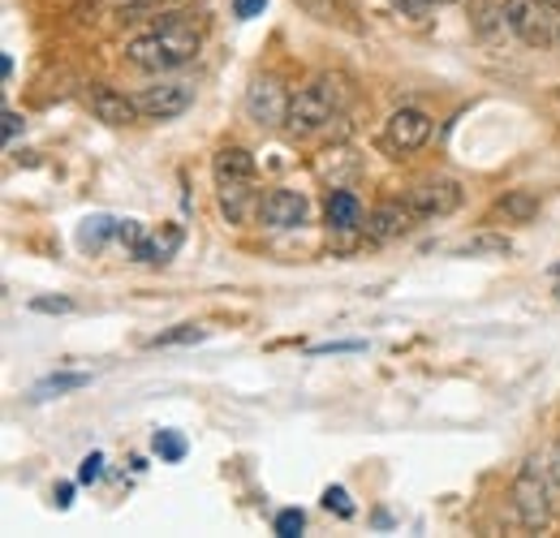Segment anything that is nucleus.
<instances>
[{"label": "nucleus", "mask_w": 560, "mask_h": 538, "mask_svg": "<svg viewBox=\"0 0 560 538\" xmlns=\"http://www.w3.org/2000/svg\"><path fill=\"white\" fill-rule=\"evenodd\" d=\"M346 104H350V86H346V78H337V73H319L315 82H306L298 95H289V130L293 134H315V130H324L328 121H337L341 113H346Z\"/></svg>", "instance_id": "f257e3e1"}, {"label": "nucleus", "mask_w": 560, "mask_h": 538, "mask_svg": "<svg viewBox=\"0 0 560 538\" xmlns=\"http://www.w3.org/2000/svg\"><path fill=\"white\" fill-rule=\"evenodd\" d=\"M513 504L526 530H544L552 522V478L544 457H526V466L513 478Z\"/></svg>", "instance_id": "f03ea898"}, {"label": "nucleus", "mask_w": 560, "mask_h": 538, "mask_svg": "<svg viewBox=\"0 0 560 538\" xmlns=\"http://www.w3.org/2000/svg\"><path fill=\"white\" fill-rule=\"evenodd\" d=\"M552 13H557V9L544 4V0H504V9H500L504 26H509L526 48H548V44H557V17H552Z\"/></svg>", "instance_id": "7ed1b4c3"}, {"label": "nucleus", "mask_w": 560, "mask_h": 538, "mask_svg": "<svg viewBox=\"0 0 560 538\" xmlns=\"http://www.w3.org/2000/svg\"><path fill=\"white\" fill-rule=\"evenodd\" d=\"M135 100H139L142 117H151V121H173V117L190 113V104H195V82H182V78H164V82H151V86H142Z\"/></svg>", "instance_id": "20e7f679"}, {"label": "nucleus", "mask_w": 560, "mask_h": 538, "mask_svg": "<svg viewBox=\"0 0 560 538\" xmlns=\"http://www.w3.org/2000/svg\"><path fill=\"white\" fill-rule=\"evenodd\" d=\"M86 108L95 113V121L104 126H135L142 113H139V100L121 95L117 86H104V82H91L86 86Z\"/></svg>", "instance_id": "39448f33"}, {"label": "nucleus", "mask_w": 560, "mask_h": 538, "mask_svg": "<svg viewBox=\"0 0 560 538\" xmlns=\"http://www.w3.org/2000/svg\"><path fill=\"white\" fill-rule=\"evenodd\" d=\"M246 113L259 121V126H280L289 117V95L277 78H255L246 86Z\"/></svg>", "instance_id": "423d86ee"}, {"label": "nucleus", "mask_w": 560, "mask_h": 538, "mask_svg": "<svg viewBox=\"0 0 560 538\" xmlns=\"http://www.w3.org/2000/svg\"><path fill=\"white\" fill-rule=\"evenodd\" d=\"M406 202L415 207L419 220H440V215H453L462 207V186L457 182H422L406 195Z\"/></svg>", "instance_id": "0eeeda50"}, {"label": "nucleus", "mask_w": 560, "mask_h": 538, "mask_svg": "<svg viewBox=\"0 0 560 538\" xmlns=\"http://www.w3.org/2000/svg\"><path fill=\"white\" fill-rule=\"evenodd\" d=\"M415 207L410 202H380V207H371L366 211V224H362V233L371 237V242H393V237H401V233H410L415 229Z\"/></svg>", "instance_id": "6e6552de"}, {"label": "nucleus", "mask_w": 560, "mask_h": 538, "mask_svg": "<svg viewBox=\"0 0 560 538\" xmlns=\"http://www.w3.org/2000/svg\"><path fill=\"white\" fill-rule=\"evenodd\" d=\"M427 138H431V117L419 113V108H397L384 121V142L393 151H419Z\"/></svg>", "instance_id": "1a4fd4ad"}, {"label": "nucleus", "mask_w": 560, "mask_h": 538, "mask_svg": "<svg viewBox=\"0 0 560 538\" xmlns=\"http://www.w3.org/2000/svg\"><path fill=\"white\" fill-rule=\"evenodd\" d=\"M306 199L298 190H268L264 202H259V220L268 229H302L306 224Z\"/></svg>", "instance_id": "9d476101"}, {"label": "nucleus", "mask_w": 560, "mask_h": 538, "mask_svg": "<svg viewBox=\"0 0 560 538\" xmlns=\"http://www.w3.org/2000/svg\"><path fill=\"white\" fill-rule=\"evenodd\" d=\"M155 35H160L164 48L177 57V66L195 61V52H199V26H195V22H186L182 13H168V17L155 26Z\"/></svg>", "instance_id": "9b49d317"}, {"label": "nucleus", "mask_w": 560, "mask_h": 538, "mask_svg": "<svg viewBox=\"0 0 560 538\" xmlns=\"http://www.w3.org/2000/svg\"><path fill=\"white\" fill-rule=\"evenodd\" d=\"M126 61L130 66L147 69V73H168V69H177V57L164 48V39L151 31V35H139V39H130L126 44Z\"/></svg>", "instance_id": "f8f14e48"}, {"label": "nucleus", "mask_w": 560, "mask_h": 538, "mask_svg": "<svg viewBox=\"0 0 560 538\" xmlns=\"http://www.w3.org/2000/svg\"><path fill=\"white\" fill-rule=\"evenodd\" d=\"M182 242H186V229H182V224H160V233L142 237L130 255H135L139 264H168V259L182 250Z\"/></svg>", "instance_id": "ddd939ff"}, {"label": "nucleus", "mask_w": 560, "mask_h": 538, "mask_svg": "<svg viewBox=\"0 0 560 538\" xmlns=\"http://www.w3.org/2000/svg\"><path fill=\"white\" fill-rule=\"evenodd\" d=\"M215 182H250L255 177V155L246 147H220L211 160Z\"/></svg>", "instance_id": "4468645a"}, {"label": "nucleus", "mask_w": 560, "mask_h": 538, "mask_svg": "<svg viewBox=\"0 0 560 538\" xmlns=\"http://www.w3.org/2000/svg\"><path fill=\"white\" fill-rule=\"evenodd\" d=\"M324 220H328L332 233H353V229L362 224V202H358V195H350V190H332Z\"/></svg>", "instance_id": "2eb2a0df"}, {"label": "nucleus", "mask_w": 560, "mask_h": 538, "mask_svg": "<svg viewBox=\"0 0 560 538\" xmlns=\"http://www.w3.org/2000/svg\"><path fill=\"white\" fill-rule=\"evenodd\" d=\"M495 207L504 211V220H513V224H530V220L539 215V207H544V202H539L535 190H509Z\"/></svg>", "instance_id": "dca6fc26"}, {"label": "nucleus", "mask_w": 560, "mask_h": 538, "mask_svg": "<svg viewBox=\"0 0 560 538\" xmlns=\"http://www.w3.org/2000/svg\"><path fill=\"white\" fill-rule=\"evenodd\" d=\"M108 237H117V220H108V215H91V220H82V229H78V246H82V250H100Z\"/></svg>", "instance_id": "f3484780"}, {"label": "nucleus", "mask_w": 560, "mask_h": 538, "mask_svg": "<svg viewBox=\"0 0 560 538\" xmlns=\"http://www.w3.org/2000/svg\"><path fill=\"white\" fill-rule=\"evenodd\" d=\"M91 384V375H82V371H61V375H48L39 388H35V397L44 401V397H66V393H78V388H86Z\"/></svg>", "instance_id": "a211bd4d"}, {"label": "nucleus", "mask_w": 560, "mask_h": 538, "mask_svg": "<svg viewBox=\"0 0 560 538\" xmlns=\"http://www.w3.org/2000/svg\"><path fill=\"white\" fill-rule=\"evenodd\" d=\"M246 186H250V182H220V207H224V215H229L233 224L246 220V199H250Z\"/></svg>", "instance_id": "6ab92c4d"}, {"label": "nucleus", "mask_w": 560, "mask_h": 538, "mask_svg": "<svg viewBox=\"0 0 560 538\" xmlns=\"http://www.w3.org/2000/svg\"><path fill=\"white\" fill-rule=\"evenodd\" d=\"M203 337H208V328H199V324H177L173 332H160V337H151V349H173V344H199Z\"/></svg>", "instance_id": "aec40b11"}, {"label": "nucleus", "mask_w": 560, "mask_h": 538, "mask_svg": "<svg viewBox=\"0 0 560 538\" xmlns=\"http://www.w3.org/2000/svg\"><path fill=\"white\" fill-rule=\"evenodd\" d=\"M151 448H155V457H160V461H168V466H177V461L186 457V440H182L177 431H155Z\"/></svg>", "instance_id": "412c9836"}, {"label": "nucleus", "mask_w": 560, "mask_h": 538, "mask_svg": "<svg viewBox=\"0 0 560 538\" xmlns=\"http://www.w3.org/2000/svg\"><path fill=\"white\" fill-rule=\"evenodd\" d=\"M509 250H513L509 237H470L457 246V255H509Z\"/></svg>", "instance_id": "4be33fe9"}, {"label": "nucleus", "mask_w": 560, "mask_h": 538, "mask_svg": "<svg viewBox=\"0 0 560 538\" xmlns=\"http://www.w3.org/2000/svg\"><path fill=\"white\" fill-rule=\"evenodd\" d=\"M298 9H306V13L319 17V22H332V17L346 9V0H298Z\"/></svg>", "instance_id": "5701e85b"}, {"label": "nucleus", "mask_w": 560, "mask_h": 538, "mask_svg": "<svg viewBox=\"0 0 560 538\" xmlns=\"http://www.w3.org/2000/svg\"><path fill=\"white\" fill-rule=\"evenodd\" d=\"M302 526H306V517H302L298 508H284V513H277V522H272V530H277L280 538H298Z\"/></svg>", "instance_id": "b1692460"}, {"label": "nucleus", "mask_w": 560, "mask_h": 538, "mask_svg": "<svg viewBox=\"0 0 560 538\" xmlns=\"http://www.w3.org/2000/svg\"><path fill=\"white\" fill-rule=\"evenodd\" d=\"M324 508L337 513V517H353L350 491H346V487H328V491H324Z\"/></svg>", "instance_id": "393cba45"}, {"label": "nucleus", "mask_w": 560, "mask_h": 538, "mask_svg": "<svg viewBox=\"0 0 560 538\" xmlns=\"http://www.w3.org/2000/svg\"><path fill=\"white\" fill-rule=\"evenodd\" d=\"M31 311H39V315H70L73 302L70 297H31Z\"/></svg>", "instance_id": "a878e982"}, {"label": "nucleus", "mask_w": 560, "mask_h": 538, "mask_svg": "<svg viewBox=\"0 0 560 538\" xmlns=\"http://www.w3.org/2000/svg\"><path fill=\"white\" fill-rule=\"evenodd\" d=\"M142 237H147V233H142L139 220H117V242H121L126 250H135Z\"/></svg>", "instance_id": "bb28decb"}, {"label": "nucleus", "mask_w": 560, "mask_h": 538, "mask_svg": "<svg viewBox=\"0 0 560 538\" xmlns=\"http://www.w3.org/2000/svg\"><path fill=\"white\" fill-rule=\"evenodd\" d=\"M100 473H104V453H86L78 466V482H100Z\"/></svg>", "instance_id": "cd10ccee"}, {"label": "nucleus", "mask_w": 560, "mask_h": 538, "mask_svg": "<svg viewBox=\"0 0 560 538\" xmlns=\"http://www.w3.org/2000/svg\"><path fill=\"white\" fill-rule=\"evenodd\" d=\"M388 4H393V9L401 13V17H427V13L435 9L431 0H388Z\"/></svg>", "instance_id": "c85d7f7f"}, {"label": "nucleus", "mask_w": 560, "mask_h": 538, "mask_svg": "<svg viewBox=\"0 0 560 538\" xmlns=\"http://www.w3.org/2000/svg\"><path fill=\"white\" fill-rule=\"evenodd\" d=\"M264 9H268V0H233V17H242V22L259 17Z\"/></svg>", "instance_id": "c756f323"}, {"label": "nucleus", "mask_w": 560, "mask_h": 538, "mask_svg": "<svg viewBox=\"0 0 560 538\" xmlns=\"http://www.w3.org/2000/svg\"><path fill=\"white\" fill-rule=\"evenodd\" d=\"M4 142H18V134L26 130V121H22V113H13V108H4Z\"/></svg>", "instance_id": "7c9ffc66"}, {"label": "nucleus", "mask_w": 560, "mask_h": 538, "mask_svg": "<svg viewBox=\"0 0 560 538\" xmlns=\"http://www.w3.org/2000/svg\"><path fill=\"white\" fill-rule=\"evenodd\" d=\"M362 340H332V344H315L311 353H362Z\"/></svg>", "instance_id": "2f4dec72"}, {"label": "nucleus", "mask_w": 560, "mask_h": 538, "mask_svg": "<svg viewBox=\"0 0 560 538\" xmlns=\"http://www.w3.org/2000/svg\"><path fill=\"white\" fill-rule=\"evenodd\" d=\"M168 4H177V0H121V17L126 13H147V9H168Z\"/></svg>", "instance_id": "473e14b6"}, {"label": "nucleus", "mask_w": 560, "mask_h": 538, "mask_svg": "<svg viewBox=\"0 0 560 538\" xmlns=\"http://www.w3.org/2000/svg\"><path fill=\"white\" fill-rule=\"evenodd\" d=\"M52 500H57V508H70V504H73V482H61V487L52 491Z\"/></svg>", "instance_id": "72a5a7b5"}, {"label": "nucleus", "mask_w": 560, "mask_h": 538, "mask_svg": "<svg viewBox=\"0 0 560 538\" xmlns=\"http://www.w3.org/2000/svg\"><path fill=\"white\" fill-rule=\"evenodd\" d=\"M548 478H552V482L560 487V444L552 448V470H548Z\"/></svg>", "instance_id": "f704fd0d"}, {"label": "nucleus", "mask_w": 560, "mask_h": 538, "mask_svg": "<svg viewBox=\"0 0 560 538\" xmlns=\"http://www.w3.org/2000/svg\"><path fill=\"white\" fill-rule=\"evenodd\" d=\"M544 4H552V9H557V13H560V0H544Z\"/></svg>", "instance_id": "c9c22d12"}, {"label": "nucleus", "mask_w": 560, "mask_h": 538, "mask_svg": "<svg viewBox=\"0 0 560 538\" xmlns=\"http://www.w3.org/2000/svg\"><path fill=\"white\" fill-rule=\"evenodd\" d=\"M431 4H457V0H431Z\"/></svg>", "instance_id": "e433bc0d"}, {"label": "nucleus", "mask_w": 560, "mask_h": 538, "mask_svg": "<svg viewBox=\"0 0 560 538\" xmlns=\"http://www.w3.org/2000/svg\"><path fill=\"white\" fill-rule=\"evenodd\" d=\"M557 48H560V17H557Z\"/></svg>", "instance_id": "4c0bfd02"}]
</instances>
